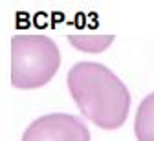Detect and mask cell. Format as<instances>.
<instances>
[{"label": "cell", "mask_w": 154, "mask_h": 141, "mask_svg": "<svg viewBox=\"0 0 154 141\" xmlns=\"http://www.w3.org/2000/svg\"><path fill=\"white\" fill-rule=\"evenodd\" d=\"M66 81L72 99L88 121L105 130L123 127L130 108V93L105 64L77 63L70 68Z\"/></svg>", "instance_id": "cell-1"}, {"label": "cell", "mask_w": 154, "mask_h": 141, "mask_svg": "<svg viewBox=\"0 0 154 141\" xmlns=\"http://www.w3.org/2000/svg\"><path fill=\"white\" fill-rule=\"evenodd\" d=\"M61 66L57 44L41 33H17L11 38V84L33 90L48 84Z\"/></svg>", "instance_id": "cell-2"}, {"label": "cell", "mask_w": 154, "mask_h": 141, "mask_svg": "<svg viewBox=\"0 0 154 141\" xmlns=\"http://www.w3.org/2000/svg\"><path fill=\"white\" fill-rule=\"evenodd\" d=\"M22 141H90V130L72 114H48L26 128Z\"/></svg>", "instance_id": "cell-3"}, {"label": "cell", "mask_w": 154, "mask_h": 141, "mask_svg": "<svg viewBox=\"0 0 154 141\" xmlns=\"http://www.w3.org/2000/svg\"><path fill=\"white\" fill-rule=\"evenodd\" d=\"M134 134L138 141H154V93H149L140 103L134 119Z\"/></svg>", "instance_id": "cell-4"}, {"label": "cell", "mask_w": 154, "mask_h": 141, "mask_svg": "<svg viewBox=\"0 0 154 141\" xmlns=\"http://www.w3.org/2000/svg\"><path fill=\"white\" fill-rule=\"evenodd\" d=\"M70 42L79 48L86 53H99L103 50H106L112 40H114V35H88V33H70L68 35Z\"/></svg>", "instance_id": "cell-5"}]
</instances>
